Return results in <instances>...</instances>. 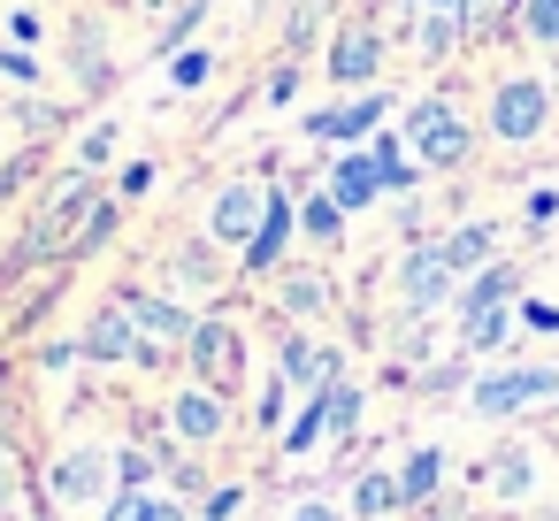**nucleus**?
<instances>
[{
    "label": "nucleus",
    "mask_w": 559,
    "mask_h": 521,
    "mask_svg": "<svg viewBox=\"0 0 559 521\" xmlns=\"http://www.w3.org/2000/svg\"><path fill=\"white\" fill-rule=\"evenodd\" d=\"M544 116H551V93H544L536 78H513V85H498V100H490V131H498L506 146L536 139V131H544Z\"/></svg>",
    "instance_id": "obj_1"
},
{
    "label": "nucleus",
    "mask_w": 559,
    "mask_h": 521,
    "mask_svg": "<svg viewBox=\"0 0 559 521\" xmlns=\"http://www.w3.org/2000/svg\"><path fill=\"white\" fill-rule=\"evenodd\" d=\"M414 154H421L429 169H460V162H467V123H460L444 100H421V108H414Z\"/></svg>",
    "instance_id": "obj_2"
},
{
    "label": "nucleus",
    "mask_w": 559,
    "mask_h": 521,
    "mask_svg": "<svg viewBox=\"0 0 559 521\" xmlns=\"http://www.w3.org/2000/svg\"><path fill=\"white\" fill-rule=\"evenodd\" d=\"M551 391H559V376H551V368H498V376H483V383H475V414H513V406L551 399Z\"/></svg>",
    "instance_id": "obj_3"
},
{
    "label": "nucleus",
    "mask_w": 559,
    "mask_h": 521,
    "mask_svg": "<svg viewBox=\"0 0 559 521\" xmlns=\"http://www.w3.org/2000/svg\"><path fill=\"white\" fill-rule=\"evenodd\" d=\"M85 215H93V185H85V177H70V185H62V192L47 200V215H39V230L24 238V261H39V253H55V246L70 238V223H85Z\"/></svg>",
    "instance_id": "obj_4"
},
{
    "label": "nucleus",
    "mask_w": 559,
    "mask_h": 521,
    "mask_svg": "<svg viewBox=\"0 0 559 521\" xmlns=\"http://www.w3.org/2000/svg\"><path fill=\"white\" fill-rule=\"evenodd\" d=\"M238 330L230 322H192V368H200V383L207 391H230L238 383Z\"/></svg>",
    "instance_id": "obj_5"
},
{
    "label": "nucleus",
    "mask_w": 559,
    "mask_h": 521,
    "mask_svg": "<svg viewBox=\"0 0 559 521\" xmlns=\"http://www.w3.org/2000/svg\"><path fill=\"white\" fill-rule=\"evenodd\" d=\"M399 284H406V307H414V315L452 299V269H444V253H437V246H421V253L406 261V276H399Z\"/></svg>",
    "instance_id": "obj_6"
},
{
    "label": "nucleus",
    "mask_w": 559,
    "mask_h": 521,
    "mask_svg": "<svg viewBox=\"0 0 559 521\" xmlns=\"http://www.w3.org/2000/svg\"><path fill=\"white\" fill-rule=\"evenodd\" d=\"M376 55H383V39H376L368 24H353V32L330 47V78H337V85H368V78H376Z\"/></svg>",
    "instance_id": "obj_7"
},
{
    "label": "nucleus",
    "mask_w": 559,
    "mask_h": 521,
    "mask_svg": "<svg viewBox=\"0 0 559 521\" xmlns=\"http://www.w3.org/2000/svg\"><path fill=\"white\" fill-rule=\"evenodd\" d=\"M85 353H100V360H123V353H131V360H154V345L131 330V315H123V307H108V315L85 330Z\"/></svg>",
    "instance_id": "obj_8"
},
{
    "label": "nucleus",
    "mask_w": 559,
    "mask_h": 521,
    "mask_svg": "<svg viewBox=\"0 0 559 521\" xmlns=\"http://www.w3.org/2000/svg\"><path fill=\"white\" fill-rule=\"evenodd\" d=\"M169 429H177L185 445H215V437H223V399H215V391H185V399L169 406Z\"/></svg>",
    "instance_id": "obj_9"
},
{
    "label": "nucleus",
    "mask_w": 559,
    "mask_h": 521,
    "mask_svg": "<svg viewBox=\"0 0 559 521\" xmlns=\"http://www.w3.org/2000/svg\"><path fill=\"white\" fill-rule=\"evenodd\" d=\"M261 215H269V192L230 185V192L215 200V238H253V230H261Z\"/></svg>",
    "instance_id": "obj_10"
},
{
    "label": "nucleus",
    "mask_w": 559,
    "mask_h": 521,
    "mask_svg": "<svg viewBox=\"0 0 559 521\" xmlns=\"http://www.w3.org/2000/svg\"><path fill=\"white\" fill-rule=\"evenodd\" d=\"M284 376L314 399V391L337 383V353H322V345H307V338H284Z\"/></svg>",
    "instance_id": "obj_11"
},
{
    "label": "nucleus",
    "mask_w": 559,
    "mask_h": 521,
    "mask_svg": "<svg viewBox=\"0 0 559 521\" xmlns=\"http://www.w3.org/2000/svg\"><path fill=\"white\" fill-rule=\"evenodd\" d=\"M376 192H383L376 154H345V162H337V177H330V200H337V208H368Z\"/></svg>",
    "instance_id": "obj_12"
},
{
    "label": "nucleus",
    "mask_w": 559,
    "mask_h": 521,
    "mask_svg": "<svg viewBox=\"0 0 559 521\" xmlns=\"http://www.w3.org/2000/svg\"><path fill=\"white\" fill-rule=\"evenodd\" d=\"M376 123H383V93H376V100H345V108H322V116H314L307 131H314V139H360V131H376Z\"/></svg>",
    "instance_id": "obj_13"
},
{
    "label": "nucleus",
    "mask_w": 559,
    "mask_h": 521,
    "mask_svg": "<svg viewBox=\"0 0 559 521\" xmlns=\"http://www.w3.org/2000/svg\"><path fill=\"white\" fill-rule=\"evenodd\" d=\"M123 315H131V330H146V338H192V315H177L169 299H146V292H123Z\"/></svg>",
    "instance_id": "obj_14"
},
{
    "label": "nucleus",
    "mask_w": 559,
    "mask_h": 521,
    "mask_svg": "<svg viewBox=\"0 0 559 521\" xmlns=\"http://www.w3.org/2000/svg\"><path fill=\"white\" fill-rule=\"evenodd\" d=\"M100 483H108V460H100V452L55 460V498H100Z\"/></svg>",
    "instance_id": "obj_15"
},
{
    "label": "nucleus",
    "mask_w": 559,
    "mask_h": 521,
    "mask_svg": "<svg viewBox=\"0 0 559 521\" xmlns=\"http://www.w3.org/2000/svg\"><path fill=\"white\" fill-rule=\"evenodd\" d=\"M284 230H292V208L269 192V215H261V230L246 238V261H253V269H276V253H284Z\"/></svg>",
    "instance_id": "obj_16"
},
{
    "label": "nucleus",
    "mask_w": 559,
    "mask_h": 521,
    "mask_svg": "<svg viewBox=\"0 0 559 521\" xmlns=\"http://www.w3.org/2000/svg\"><path fill=\"white\" fill-rule=\"evenodd\" d=\"M490 246H498V238H490V223H467V230H452L437 253H444V269L460 276V269H483V261H490Z\"/></svg>",
    "instance_id": "obj_17"
},
{
    "label": "nucleus",
    "mask_w": 559,
    "mask_h": 521,
    "mask_svg": "<svg viewBox=\"0 0 559 521\" xmlns=\"http://www.w3.org/2000/svg\"><path fill=\"white\" fill-rule=\"evenodd\" d=\"M437 475H444V452H437V445H421V452L406 460V475H399V498H406V506H414V498H429V490H437Z\"/></svg>",
    "instance_id": "obj_18"
},
{
    "label": "nucleus",
    "mask_w": 559,
    "mask_h": 521,
    "mask_svg": "<svg viewBox=\"0 0 559 521\" xmlns=\"http://www.w3.org/2000/svg\"><path fill=\"white\" fill-rule=\"evenodd\" d=\"M391 506H406V498H399V475H360V483H353V513L383 521Z\"/></svg>",
    "instance_id": "obj_19"
},
{
    "label": "nucleus",
    "mask_w": 559,
    "mask_h": 521,
    "mask_svg": "<svg viewBox=\"0 0 559 521\" xmlns=\"http://www.w3.org/2000/svg\"><path fill=\"white\" fill-rule=\"evenodd\" d=\"M513 284H521V276H513L506 261H490V269L467 284V315H483V307H506V292H513Z\"/></svg>",
    "instance_id": "obj_20"
},
{
    "label": "nucleus",
    "mask_w": 559,
    "mask_h": 521,
    "mask_svg": "<svg viewBox=\"0 0 559 521\" xmlns=\"http://www.w3.org/2000/svg\"><path fill=\"white\" fill-rule=\"evenodd\" d=\"M322 429H330V391H314V399H307V414L292 422V452H314V445H322Z\"/></svg>",
    "instance_id": "obj_21"
},
{
    "label": "nucleus",
    "mask_w": 559,
    "mask_h": 521,
    "mask_svg": "<svg viewBox=\"0 0 559 521\" xmlns=\"http://www.w3.org/2000/svg\"><path fill=\"white\" fill-rule=\"evenodd\" d=\"M506 330H513V322H506V307H483V315H467V345H475V353L506 345Z\"/></svg>",
    "instance_id": "obj_22"
},
{
    "label": "nucleus",
    "mask_w": 559,
    "mask_h": 521,
    "mask_svg": "<svg viewBox=\"0 0 559 521\" xmlns=\"http://www.w3.org/2000/svg\"><path fill=\"white\" fill-rule=\"evenodd\" d=\"M521 24H528V39L559 47V0H521Z\"/></svg>",
    "instance_id": "obj_23"
},
{
    "label": "nucleus",
    "mask_w": 559,
    "mask_h": 521,
    "mask_svg": "<svg viewBox=\"0 0 559 521\" xmlns=\"http://www.w3.org/2000/svg\"><path fill=\"white\" fill-rule=\"evenodd\" d=\"M337 215H345V208H337V200H330V192H314V200H307V208H299V223H307V230H314V238H337Z\"/></svg>",
    "instance_id": "obj_24"
},
{
    "label": "nucleus",
    "mask_w": 559,
    "mask_h": 521,
    "mask_svg": "<svg viewBox=\"0 0 559 521\" xmlns=\"http://www.w3.org/2000/svg\"><path fill=\"white\" fill-rule=\"evenodd\" d=\"M353 422H360V383H330V429L345 437Z\"/></svg>",
    "instance_id": "obj_25"
},
{
    "label": "nucleus",
    "mask_w": 559,
    "mask_h": 521,
    "mask_svg": "<svg viewBox=\"0 0 559 521\" xmlns=\"http://www.w3.org/2000/svg\"><path fill=\"white\" fill-rule=\"evenodd\" d=\"M284 307H292V315H314V307H322V276H292V284H284Z\"/></svg>",
    "instance_id": "obj_26"
},
{
    "label": "nucleus",
    "mask_w": 559,
    "mask_h": 521,
    "mask_svg": "<svg viewBox=\"0 0 559 521\" xmlns=\"http://www.w3.org/2000/svg\"><path fill=\"white\" fill-rule=\"evenodd\" d=\"M490 483H498L506 498H521V490H528V460H521V452H506V460L490 467Z\"/></svg>",
    "instance_id": "obj_27"
},
{
    "label": "nucleus",
    "mask_w": 559,
    "mask_h": 521,
    "mask_svg": "<svg viewBox=\"0 0 559 521\" xmlns=\"http://www.w3.org/2000/svg\"><path fill=\"white\" fill-rule=\"evenodd\" d=\"M452 39H460V16H429V24H421V47H429V55H444Z\"/></svg>",
    "instance_id": "obj_28"
},
{
    "label": "nucleus",
    "mask_w": 559,
    "mask_h": 521,
    "mask_svg": "<svg viewBox=\"0 0 559 521\" xmlns=\"http://www.w3.org/2000/svg\"><path fill=\"white\" fill-rule=\"evenodd\" d=\"M177 276H185V284H207V276H215L207 246H185V253H177Z\"/></svg>",
    "instance_id": "obj_29"
},
{
    "label": "nucleus",
    "mask_w": 559,
    "mask_h": 521,
    "mask_svg": "<svg viewBox=\"0 0 559 521\" xmlns=\"http://www.w3.org/2000/svg\"><path fill=\"white\" fill-rule=\"evenodd\" d=\"M498 9H506V0H460V24L483 32V24H498Z\"/></svg>",
    "instance_id": "obj_30"
},
{
    "label": "nucleus",
    "mask_w": 559,
    "mask_h": 521,
    "mask_svg": "<svg viewBox=\"0 0 559 521\" xmlns=\"http://www.w3.org/2000/svg\"><path fill=\"white\" fill-rule=\"evenodd\" d=\"M116 475H123V483H131V490H139V483H146V475H154V460H146V452H123V460H116Z\"/></svg>",
    "instance_id": "obj_31"
},
{
    "label": "nucleus",
    "mask_w": 559,
    "mask_h": 521,
    "mask_svg": "<svg viewBox=\"0 0 559 521\" xmlns=\"http://www.w3.org/2000/svg\"><path fill=\"white\" fill-rule=\"evenodd\" d=\"M146 506H154V498H139V490H123V498L108 506V521H146Z\"/></svg>",
    "instance_id": "obj_32"
},
{
    "label": "nucleus",
    "mask_w": 559,
    "mask_h": 521,
    "mask_svg": "<svg viewBox=\"0 0 559 521\" xmlns=\"http://www.w3.org/2000/svg\"><path fill=\"white\" fill-rule=\"evenodd\" d=\"M200 78H207V55H177V85H185V93H192V85H200Z\"/></svg>",
    "instance_id": "obj_33"
},
{
    "label": "nucleus",
    "mask_w": 559,
    "mask_h": 521,
    "mask_svg": "<svg viewBox=\"0 0 559 521\" xmlns=\"http://www.w3.org/2000/svg\"><path fill=\"white\" fill-rule=\"evenodd\" d=\"M528 215H536V223H551V215H559V192H551V185H544V192H528Z\"/></svg>",
    "instance_id": "obj_34"
},
{
    "label": "nucleus",
    "mask_w": 559,
    "mask_h": 521,
    "mask_svg": "<svg viewBox=\"0 0 559 521\" xmlns=\"http://www.w3.org/2000/svg\"><path fill=\"white\" fill-rule=\"evenodd\" d=\"M238 506H246V498H238V490H215V498H207V521H230V513H238Z\"/></svg>",
    "instance_id": "obj_35"
},
{
    "label": "nucleus",
    "mask_w": 559,
    "mask_h": 521,
    "mask_svg": "<svg viewBox=\"0 0 559 521\" xmlns=\"http://www.w3.org/2000/svg\"><path fill=\"white\" fill-rule=\"evenodd\" d=\"M528 330H551V338H559V307H544V299H528Z\"/></svg>",
    "instance_id": "obj_36"
},
{
    "label": "nucleus",
    "mask_w": 559,
    "mask_h": 521,
    "mask_svg": "<svg viewBox=\"0 0 559 521\" xmlns=\"http://www.w3.org/2000/svg\"><path fill=\"white\" fill-rule=\"evenodd\" d=\"M146 521H192V513H185V506H162V498H154V506H146Z\"/></svg>",
    "instance_id": "obj_37"
},
{
    "label": "nucleus",
    "mask_w": 559,
    "mask_h": 521,
    "mask_svg": "<svg viewBox=\"0 0 559 521\" xmlns=\"http://www.w3.org/2000/svg\"><path fill=\"white\" fill-rule=\"evenodd\" d=\"M299 521H337V506H299Z\"/></svg>",
    "instance_id": "obj_38"
},
{
    "label": "nucleus",
    "mask_w": 559,
    "mask_h": 521,
    "mask_svg": "<svg viewBox=\"0 0 559 521\" xmlns=\"http://www.w3.org/2000/svg\"><path fill=\"white\" fill-rule=\"evenodd\" d=\"M0 498H9V460H0Z\"/></svg>",
    "instance_id": "obj_39"
},
{
    "label": "nucleus",
    "mask_w": 559,
    "mask_h": 521,
    "mask_svg": "<svg viewBox=\"0 0 559 521\" xmlns=\"http://www.w3.org/2000/svg\"><path fill=\"white\" fill-rule=\"evenodd\" d=\"M429 9H460V0H429Z\"/></svg>",
    "instance_id": "obj_40"
}]
</instances>
